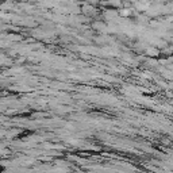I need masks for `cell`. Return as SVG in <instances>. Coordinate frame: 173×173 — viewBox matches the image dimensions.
<instances>
[{
	"mask_svg": "<svg viewBox=\"0 0 173 173\" xmlns=\"http://www.w3.org/2000/svg\"><path fill=\"white\" fill-rule=\"evenodd\" d=\"M147 53H149V56H157V50H151V49H149L147 50Z\"/></svg>",
	"mask_w": 173,
	"mask_h": 173,
	"instance_id": "1",
	"label": "cell"
}]
</instances>
